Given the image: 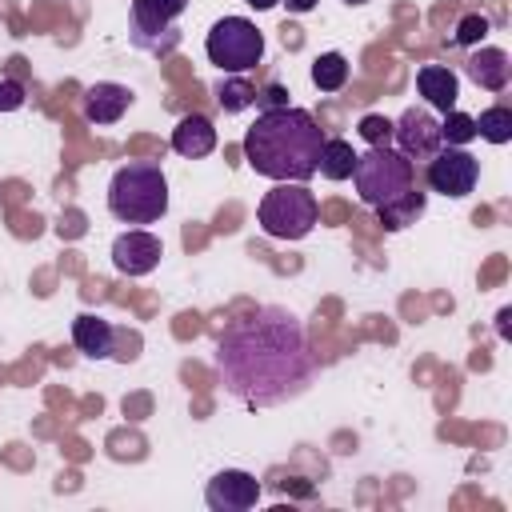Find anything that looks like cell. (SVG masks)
Here are the masks:
<instances>
[{
	"label": "cell",
	"instance_id": "obj_1",
	"mask_svg": "<svg viewBox=\"0 0 512 512\" xmlns=\"http://www.w3.org/2000/svg\"><path fill=\"white\" fill-rule=\"evenodd\" d=\"M216 368L244 404H276L312 380V356L300 324L280 308L236 320L216 344Z\"/></svg>",
	"mask_w": 512,
	"mask_h": 512
},
{
	"label": "cell",
	"instance_id": "obj_2",
	"mask_svg": "<svg viewBox=\"0 0 512 512\" xmlns=\"http://www.w3.org/2000/svg\"><path fill=\"white\" fill-rule=\"evenodd\" d=\"M320 148H324L320 124L304 108H292V104L260 112L256 124L244 132V160L252 164V172L268 180L304 184L308 176H316Z\"/></svg>",
	"mask_w": 512,
	"mask_h": 512
},
{
	"label": "cell",
	"instance_id": "obj_3",
	"mask_svg": "<svg viewBox=\"0 0 512 512\" xmlns=\"http://www.w3.org/2000/svg\"><path fill=\"white\" fill-rule=\"evenodd\" d=\"M108 208L124 224H152L168 212V180L160 164H124L108 184Z\"/></svg>",
	"mask_w": 512,
	"mask_h": 512
},
{
	"label": "cell",
	"instance_id": "obj_4",
	"mask_svg": "<svg viewBox=\"0 0 512 512\" xmlns=\"http://www.w3.org/2000/svg\"><path fill=\"white\" fill-rule=\"evenodd\" d=\"M316 216H320V204L316 196L300 184V180H276L272 192H264L260 208H256V220L268 236L276 240H300L316 228Z\"/></svg>",
	"mask_w": 512,
	"mask_h": 512
},
{
	"label": "cell",
	"instance_id": "obj_5",
	"mask_svg": "<svg viewBox=\"0 0 512 512\" xmlns=\"http://www.w3.org/2000/svg\"><path fill=\"white\" fill-rule=\"evenodd\" d=\"M352 180H356L360 200L380 208V204H388V200H396V196H404L412 188V160L400 148L372 144L364 156H356Z\"/></svg>",
	"mask_w": 512,
	"mask_h": 512
},
{
	"label": "cell",
	"instance_id": "obj_6",
	"mask_svg": "<svg viewBox=\"0 0 512 512\" xmlns=\"http://www.w3.org/2000/svg\"><path fill=\"white\" fill-rule=\"evenodd\" d=\"M204 48H208V60H212L220 72H248V68H256L260 56H264V36H260V28H256L252 20H244V16H224V20L212 24Z\"/></svg>",
	"mask_w": 512,
	"mask_h": 512
},
{
	"label": "cell",
	"instance_id": "obj_7",
	"mask_svg": "<svg viewBox=\"0 0 512 512\" xmlns=\"http://www.w3.org/2000/svg\"><path fill=\"white\" fill-rule=\"evenodd\" d=\"M476 180H480V160L464 148L448 144V148H436V156L428 160V188L440 192V196L460 200L476 188Z\"/></svg>",
	"mask_w": 512,
	"mask_h": 512
},
{
	"label": "cell",
	"instance_id": "obj_8",
	"mask_svg": "<svg viewBox=\"0 0 512 512\" xmlns=\"http://www.w3.org/2000/svg\"><path fill=\"white\" fill-rule=\"evenodd\" d=\"M260 500V480L252 472H240V468H224L208 480L204 488V504L212 512H244Z\"/></svg>",
	"mask_w": 512,
	"mask_h": 512
},
{
	"label": "cell",
	"instance_id": "obj_9",
	"mask_svg": "<svg viewBox=\"0 0 512 512\" xmlns=\"http://www.w3.org/2000/svg\"><path fill=\"white\" fill-rule=\"evenodd\" d=\"M392 136H396V144H400V152H404L408 160H432L436 148L444 144V140H440V124H436L432 112H424V108H408V112L392 124Z\"/></svg>",
	"mask_w": 512,
	"mask_h": 512
},
{
	"label": "cell",
	"instance_id": "obj_10",
	"mask_svg": "<svg viewBox=\"0 0 512 512\" xmlns=\"http://www.w3.org/2000/svg\"><path fill=\"white\" fill-rule=\"evenodd\" d=\"M160 256H164L160 236L140 232V228L116 236V244H112V264H116V272H124V276H148V272L160 264Z\"/></svg>",
	"mask_w": 512,
	"mask_h": 512
},
{
	"label": "cell",
	"instance_id": "obj_11",
	"mask_svg": "<svg viewBox=\"0 0 512 512\" xmlns=\"http://www.w3.org/2000/svg\"><path fill=\"white\" fill-rule=\"evenodd\" d=\"M188 8V0H132V24H136V40L148 44L152 36L168 32L172 20Z\"/></svg>",
	"mask_w": 512,
	"mask_h": 512
},
{
	"label": "cell",
	"instance_id": "obj_12",
	"mask_svg": "<svg viewBox=\"0 0 512 512\" xmlns=\"http://www.w3.org/2000/svg\"><path fill=\"white\" fill-rule=\"evenodd\" d=\"M128 104H132V92L124 88V84H92L88 92H84V120H92V124H116L124 112H128Z\"/></svg>",
	"mask_w": 512,
	"mask_h": 512
},
{
	"label": "cell",
	"instance_id": "obj_13",
	"mask_svg": "<svg viewBox=\"0 0 512 512\" xmlns=\"http://www.w3.org/2000/svg\"><path fill=\"white\" fill-rule=\"evenodd\" d=\"M416 88H420V96H424L432 108H440V112H452V108H456L460 80H456L452 68H444V64H424V68L416 72Z\"/></svg>",
	"mask_w": 512,
	"mask_h": 512
},
{
	"label": "cell",
	"instance_id": "obj_14",
	"mask_svg": "<svg viewBox=\"0 0 512 512\" xmlns=\"http://www.w3.org/2000/svg\"><path fill=\"white\" fill-rule=\"evenodd\" d=\"M172 148H176L180 156H188V160L208 156V152L216 148V128H212V120L200 116V112L184 116V120L172 128Z\"/></svg>",
	"mask_w": 512,
	"mask_h": 512
},
{
	"label": "cell",
	"instance_id": "obj_15",
	"mask_svg": "<svg viewBox=\"0 0 512 512\" xmlns=\"http://www.w3.org/2000/svg\"><path fill=\"white\" fill-rule=\"evenodd\" d=\"M72 344H76L84 356H92V360H104V356H112V344H116V328H112L108 320H100V316L84 312V316H76V320H72Z\"/></svg>",
	"mask_w": 512,
	"mask_h": 512
},
{
	"label": "cell",
	"instance_id": "obj_16",
	"mask_svg": "<svg viewBox=\"0 0 512 512\" xmlns=\"http://www.w3.org/2000/svg\"><path fill=\"white\" fill-rule=\"evenodd\" d=\"M468 76H472L480 88L500 92V88H508V80H512V60H508L504 48H480V52L468 60Z\"/></svg>",
	"mask_w": 512,
	"mask_h": 512
},
{
	"label": "cell",
	"instance_id": "obj_17",
	"mask_svg": "<svg viewBox=\"0 0 512 512\" xmlns=\"http://www.w3.org/2000/svg\"><path fill=\"white\" fill-rule=\"evenodd\" d=\"M380 212V224L388 228V232H396V228H408L420 212H424V192H416V188H408L404 196H396V200H388V204H380L376 208Z\"/></svg>",
	"mask_w": 512,
	"mask_h": 512
},
{
	"label": "cell",
	"instance_id": "obj_18",
	"mask_svg": "<svg viewBox=\"0 0 512 512\" xmlns=\"http://www.w3.org/2000/svg\"><path fill=\"white\" fill-rule=\"evenodd\" d=\"M352 168H356V152H352V144H348V140H324L316 172H324L328 180H348Z\"/></svg>",
	"mask_w": 512,
	"mask_h": 512
},
{
	"label": "cell",
	"instance_id": "obj_19",
	"mask_svg": "<svg viewBox=\"0 0 512 512\" xmlns=\"http://www.w3.org/2000/svg\"><path fill=\"white\" fill-rule=\"evenodd\" d=\"M344 80H348V60H344L340 52L316 56V64H312V84H316L320 92H336V88H344Z\"/></svg>",
	"mask_w": 512,
	"mask_h": 512
},
{
	"label": "cell",
	"instance_id": "obj_20",
	"mask_svg": "<svg viewBox=\"0 0 512 512\" xmlns=\"http://www.w3.org/2000/svg\"><path fill=\"white\" fill-rule=\"evenodd\" d=\"M476 136H484L488 144H508L512 140V108L496 104L488 112L476 116Z\"/></svg>",
	"mask_w": 512,
	"mask_h": 512
},
{
	"label": "cell",
	"instance_id": "obj_21",
	"mask_svg": "<svg viewBox=\"0 0 512 512\" xmlns=\"http://www.w3.org/2000/svg\"><path fill=\"white\" fill-rule=\"evenodd\" d=\"M440 140L444 144H452V148H460V144H468V140H476V116H468V112H444V120H440Z\"/></svg>",
	"mask_w": 512,
	"mask_h": 512
},
{
	"label": "cell",
	"instance_id": "obj_22",
	"mask_svg": "<svg viewBox=\"0 0 512 512\" xmlns=\"http://www.w3.org/2000/svg\"><path fill=\"white\" fill-rule=\"evenodd\" d=\"M216 100H220L224 112H244V108L256 104V88H252L248 80H224V84L216 88Z\"/></svg>",
	"mask_w": 512,
	"mask_h": 512
},
{
	"label": "cell",
	"instance_id": "obj_23",
	"mask_svg": "<svg viewBox=\"0 0 512 512\" xmlns=\"http://www.w3.org/2000/svg\"><path fill=\"white\" fill-rule=\"evenodd\" d=\"M488 16H480V12H468L460 24H456V44H464V48H472V44H480L484 36H488Z\"/></svg>",
	"mask_w": 512,
	"mask_h": 512
},
{
	"label": "cell",
	"instance_id": "obj_24",
	"mask_svg": "<svg viewBox=\"0 0 512 512\" xmlns=\"http://www.w3.org/2000/svg\"><path fill=\"white\" fill-rule=\"evenodd\" d=\"M360 136H364L368 144H388V140H392V120L372 112V116L360 120Z\"/></svg>",
	"mask_w": 512,
	"mask_h": 512
},
{
	"label": "cell",
	"instance_id": "obj_25",
	"mask_svg": "<svg viewBox=\"0 0 512 512\" xmlns=\"http://www.w3.org/2000/svg\"><path fill=\"white\" fill-rule=\"evenodd\" d=\"M24 104V88L16 80H4L0 84V112H16Z\"/></svg>",
	"mask_w": 512,
	"mask_h": 512
},
{
	"label": "cell",
	"instance_id": "obj_26",
	"mask_svg": "<svg viewBox=\"0 0 512 512\" xmlns=\"http://www.w3.org/2000/svg\"><path fill=\"white\" fill-rule=\"evenodd\" d=\"M256 104H260L264 112H268V108H284V104H288V92H284L280 84H268L264 92H256Z\"/></svg>",
	"mask_w": 512,
	"mask_h": 512
},
{
	"label": "cell",
	"instance_id": "obj_27",
	"mask_svg": "<svg viewBox=\"0 0 512 512\" xmlns=\"http://www.w3.org/2000/svg\"><path fill=\"white\" fill-rule=\"evenodd\" d=\"M288 4V12H312L316 8V0H284Z\"/></svg>",
	"mask_w": 512,
	"mask_h": 512
},
{
	"label": "cell",
	"instance_id": "obj_28",
	"mask_svg": "<svg viewBox=\"0 0 512 512\" xmlns=\"http://www.w3.org/2000/svg\"><path fill=\"white\" fill-rule=\"evenodd\" d=\"M244 4H248V8H256V12H264V8H276L280 0H244Z\"/></svg>",
	"mask_w": 512,
	"mask_h": 512
},
{
	"label": "cell",
	"instance_id": "obj_29",
	"mask_svg": "<svg viewBox=\"0 0 512 512\" xmlns=\"http://www.w3.org/2000/svg\"><path fill=\"white\" fill-rule=\"evenodd\" d=\"M344 4H364V0H344Z\"/></svg>",
	"mask_w": 512,
	"mask_h": 512
}]
</instances>
